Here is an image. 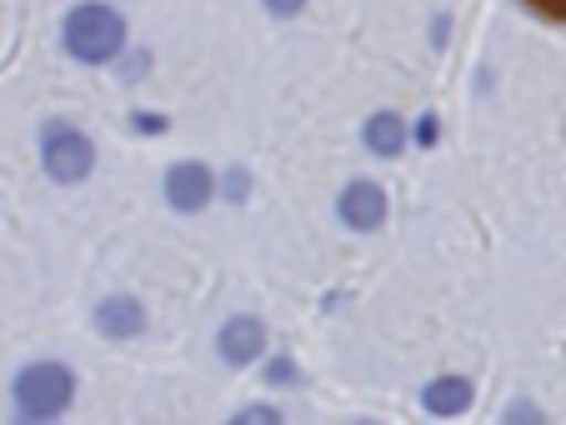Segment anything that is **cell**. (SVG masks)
<instances>
[{"mask_svg": "<svg viewBox=\"0 0 566 425\" xmlns=\"http://www.w3.org/2000/svg\"><path fill=\"white\" fill-rule=\"evenodd\" d=\"M61 41H65V55L81 65H106L126 51V15L106 0H86L75 6L61 25Z\"/></svg>", "mask_w": 566, "mask_h": 425, "instance_id": "obj_1", "label": "cell"}, {"mask_svg": "<svg viewBox=\"0 0 566 425\" xmlns=\"http://www.w3.org/2000/svg\"><path fill=\"white\" fill-rule=\"evenodd\" d=\"M11 395L25 421H55L75 401V371L61 361H31L25 371H15Z\"/></svg>", "mask_w": 566, "mask_h": 425, "instance_id": "obj_2", "label": "cell"}, {"mask_svg": "<svg viewBox=\"0 0 566 425\" xmlns=\"http://www.w3.org/2000/svg\"><path fill=\"white\" fill-rule=\"evenodd\" d=\"M41 166L55 185H75L86 181L91 170H96V146H91L86 130L75 126H51L41 136Z\"/></svg>", "mask_w": 566, "mask_h": 425, "instance_id": "obj_3", "label": "cell"}, {"mask_svg": "<svg viewBox=\"0 0 566 425\" xmlns=\"http://www.w3.org/2000/svg\"><path fill=\"white\" fill-rule=\"evenodd\" d=\"M216 170L201 166V160H176L171 170H166V181H160V191H166V205L181 215H196L206 211V205L216 201Z\"/></svg>", "mask_w": 566, "mask_h": 425, "instance_id": "obj_4", "label": "cell"}, {"mask_svg": "<svg viewBox=\"0 0 566 425\" xmlns=\"http://www.w3.org/2000/svg\"><path fill=\"white\" fill-rule=\"evenodd\" d=\"M216 351H221L226 365H256L266 355V326L261 316H231L216 336Z\"/></svg>", "mask_w": 566, "mask_h": 425, "instance_id": "obj_5", "label": "cell"}, {"mask_svg": "<svg viewBox=\"0 0 566 425\" xmlns=\"http://www.w3.org/2000/svg\"><path fill=\"white\" fill-rule=\"evenodd\" d=\"M336 215H342V225H352V231H376V225L386 221V191L376 181L342 185V195H336Z\"/></svg>", "mask_w": 566, "mask_h": 425, "instance_id": "obj_6", "label": "cell"}, {"mask_svg": "<svg viewBox=\"0 0 566 425\" xmlns=\"http://www.w3.org/2000/svg\"><path fill=\"white\" fill-rule=\"evenodd\" d=\"M96 330L106 340H136L146 330V306L136 296H106L96 306Z\"/></svg>", "mask_w": 566, "mask_h": 425, "instance_id": "obj_7", "label": "cell"}, {"mask_svg": "<svg viewBox=\"0 0 566 425\" xmlns=\"http://www.w3.org/2000/svg\"><path fill=\"white\" fill-rule=\"evenodd\" d=\"M361 146L381 160H396L411 146V126L396 116V110H376V116H366V126H361Z\"/></svg>", "mask_w": 566, "mask_h": 425, "instance_id": "obj_8", "label": "cell"}, {"mask_svg": "<svg viewBox=\"0 0 566 425\" xmlns=\"http://www.w3.org/2000/svg\"><path fill=\"white\" fill-rule=\"evenodd\" d=\"M421 405H427L431 415H461L471 405V381L467 375H437V381L427 385V395H421Z\"/></svg>", "mask_w": 566, "mask_h": 425, "instance_id": "obj_9", "label": "cell"}, {"mask_svg": "<svg viewBox=\"0 0 566 425\" xmlns=\"http://www.w3.org/2000/svg\"><path fill=\"white\" fill-rule=\"evenodd\" d=\"M235 421H261V425H281V411H271V405H247V411H235Z\"/></svg>", "mask_w": 566, "mask_h": 425, "instance_id": "obj_10", "label": "cell"}, {"mask_svg": "<svg viewBox=\"0 0 566 425\" xmlns=\"http://www.w3.org/2000/svg\"><path fill=\"white\" fill-rule=\"evenodd\" d=\"M221 185H226V195H231V201H247V185L251 181H247V170H231Z\"/></svg>", "mask_w": 566, "mask_h": 425, "instance_id": "obj_11", "label": "cell"}, {"mask_svg": "<svg viewBox=\"0 0 566 425\" xmlns=\"http://www.w3.org/2000/svg\"><path fill=\"white\" fill-rule=\"evenodd\" d=\"M291 375H296V365H291V361H271V365H266V381H271V385L291 381Z\"/></svg>", "mask_w": 566, "mask_h": 425, "instance_id": "obj_12", "label": "cell"}, {"mask_svg": "<svg viewBox=\"0 0 566 425\" xmlns=\"http://www.w3.org/2000/svg\"><path fill=\"white\" fill-rule=\"evenodd\" d=\"M266 11L271 15H296V11H306V0H266Z\"/></svg>", "mask_w": 566, "mask_h": 425, "instance_id": "obj_13", "label": "cell"}, {"mask_svg": "<svg viewBox=\"0 0 566 425\" xmlns=\"http://www.w3.org/2000/svg\"><path fill=\"white\" fill-rule=\"evenodd\" d=\"M431 136H437V120H431V116H421V126H417V140H421V146H427Z\"/></svg>", "mask_w": 566, "mask_h": 425, "instance_id": "obj_14", "label": "cell"}]
</instances>
